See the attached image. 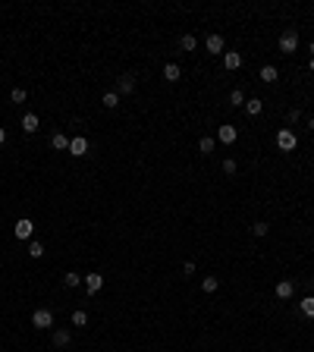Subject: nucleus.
I'll use <instances>...</instances> for the list:
<instances>
[{
  "instance_id": "obj_1",
  "label": "nucleus",
  "mask_w": 314,
  "mask_h": 352,
  "mask_svg": "<svg viewBox=\"0 0 314 352\" xmlns=\"http://www.w3.org/2000/svg\"><path fill=\"white\" fill-rule=\"evenodd\" d=\"M32 327H38V330L53 327V311L50 308H38L35 315H32Z\"/></svg>"
},
{
  "instance_id": "obj_2",
  "label": "nucleus",
  "mask_w": 314,
  "mask_h": 352,
  "mask_svg": "<svg viewBox=\"0 0 314 352\" xmlns=\"http://www.w3.org/2000/svg\"><path fill=\"white\" fill-rule=\"evenodd\" d=\"M280 50H283V54H296L298 50V32H283V35H280Z\"/></svg>"
},
{
  "instance_id": "obj_3",
  "label": "nucleus",
  "mask_w": 314,
  "mask_h": 352,
  "mask_svg": "<svg viewBox=\"0 0 314 352\" xmlns=\"http://www.w3.org/2000/svg\"><path fill=\"white\" fill-rule=\"evenodd\" d=\"M277 145H280V151H292V148L298 145L296 132H292V129H280V132H277Z\"/></svg>"
},
{
  "instance_id": "obj_4",
  "label": "nucleus",
  "mask_w": 314,
  "mask_h": 352,
  "mask_svg": "<svg viewBox=\"0 0 314 352\" xmlns=\"http://www.w3.org/2000/svg\"><path fill=\"white\" fill-rule=\"evenodd\" d=\"M13 233H16V239H32V233H35V227H32L29 217H19L16 227H13Z\"/></svg>"
},
{
  "instance_id": "obj_5",
  "label": "nucleus",
  "mask_w": 314,
  "mask_h": 352,
  "mask_svg": "<svg viewBox=\"0 0 314 352\" xmlns=\"http://www.w3.org/2000/svg\"><path fill=\"white\" fill-rule=\"evenodd\" d=\"M132 91H135V76H129V72H126V76H119L116 79V95L123 98V95H132Z\"/></svg>"
},
{
  "instance_id": "obj_6",
  "label": "nucleus",
  "mask_w": 314,
  "mask_h": 352,
  "mask_svg": "<svg viewBox=\"0 0 314 352\" xmlns=\"http://www.w3.org/2000/svg\"><path fill=\"white\" fill-rule=\"evenodd\" d=\"M69 154H72V157H82V154H88V138H85V135L69 138Z\"/></svg>"
},
{
  "instance_id": "obj_7",
  "label": "nucleus",
  "mask_w": 314,
  "mask_h": 352,
  "mask_svg": "<svg viewBox=\"0 0 314 352\" xmlns=\"http://www.w3.org/2000/svg\"><path fill=\"white\" fill-rule=\"evenodd\" d=\"M236 138H239V129H236V126H220V129H217V142L232 145Z\"/></svg>"
},
{
  "instance_id": "obj_8",
  "label": "nucleus",
  "mask_w": 314,
  "mask_h": 352,
  "mask_svg": "<svg viewBox=\"0 0 314 352\" xmlns=\"http://www.w3.org/2000/svg\"><path fill=\"white\" fill-rule=\"evenodd\" d=\"M223 66L230 72H236L239 66H242V54H239V50H226V54H223Z\"/></svg>"
},
{
  "instance_id": "obj_9",
  "label": "nucleus",
  "mask_w": 314,
  "mask_h": 352,
  "mask_svg": "<svg viewBox=\"0 0 314 352\" xmlns=\"http://www.w3.org/2000/svg\"><path fill=\"white\" fill-rule=\"evenodd\" d=\"M258 76H261V82L270 85V82H277V79H280V72H277V66H273V63H267V66H261V72H258Z\"/></svg>"
},
{
  "instance_id": "obj_10",
  "label": "nucleus",
  "mask_w": 314,
  "mask_h": 352,
  "mask_svg": "<svg viewBox=\"0 0 314 352\" xmlns=\"http://www.w3.org/2000/svg\"><path fill=\"white\" fill-rule=\"evenodd\" d=\"M208 54H226L223 50V35H208Z\"/></svg>"
},
{
  "instance_id": "obj_11",
  "label": "nucleus",
  "mask_w": 314,
  "mask_h": 352,
  "mask_svg": "<svg viewBox=\"0 0 314 352\" xmlns=\"http://www.w3.org/2000/svg\"><path fill=\"white\" fill-rule=\"evenodd\" d=\"M273 293H277V299H292V293H296V286H292L289 280H280Z\"/></svg>"
},
{
  "instance_id": "obj_12",
  "label": "nucleus",
  "mask_w": 314,
  "mask_h": 352,
  "mask_svg": "<svg viewBox=\"0 0 314 352\" xmlns=\"http://www.w3.org/2000/svg\"><path fill=\"white\" fill-rule=\"evenodd\" d=\"M164 79L166 82H179V79H182V69H179L176 63H166L164 66Z\"/></svg>"
},
{
  "instance_id": "obj_13",
  "label": "nucleus",
  "mask_w": 314,
  "mask_h": 352,
  "mask_svg": "<svg viewBox=\"0 0 314 352\" xmlns=\"http://www.w3.org/2000/svg\"><path fill=\"white\" fill-rule=\"evenodd\" d=\"M69 340H72V334H69L66 327L53 330V346H69Z\"/></svg>"
},
{
  "instance_id": "obj_14",
  "label": "nucleus",
  "mask_w": 314,
  "mask_h": 352,
  "mask_svg": "<svg viewBox=\"0 0 314 352\" xmlns=\"http://www.w3.org/2000/svg\"><path fill=\"white\" fill-rule=\"evenodd\" d=\"M261 110H264V101H261V98H251V101H245V114H248V117H258Z\"/></svg>"
},
{
  "instance_id": "obj_15",
  "label": "nucleus",
  "mask_w": 314,
  "mask_h": 352,
  "mask_svg": "<svg viewBox=\"0 0 314 352\" xmlns=\"http://www.w3.org/2000/svg\"><path fill=\"white\" fill-rule=\"evenodd\" d=\"M85 286H88V293H98V289L104 286V277L101 274H88L85 277Z\"/></svg>"
},
{
  "instance_id": "obj_16",
  "label": "nucleus",
  "mask_w": 314,
  "mask_h": 352,
  "mask_svg": "<svg viewBox=\"0 0 314 352\" xmlns=\"http://www.w3.org/2000/svg\"><path fill=\"white\" fill-rule=\"evenodd\" d=\"M22 132H29V135H32V132H38V117L35 114H25L22 117Z\"/></svg>"
},
{
  "instance_id": "obj_17",
  "label": "nucleus",
  "mask_w": 314,
  "mask_h": 352,
  "mask_svg": "<svg viewBox=\"0 0 314 352\" xmlns=\"http://www.w3.org/2000/svg\"><path fill=\"white\" fill-rule=\"evenodd\" d=\"M50 145H53V148H57V151H69V138H66L63 135V132H53V138H50Z\"/></svg>"
},
{
  "instance_id": "obj_18",
  "label": "nucleus",
  "mask_w": 314,
  "mask_h": 352,
  "mask_svg": "<svg viewBox=\"0 0 314 352\" xmlns=\"http://www.w3.org/2000/svg\"><path fill=\"white\" fill-rule=\"evenodd\" d=\"M298 308H302V315H308V318H314V296H305L302 302H298Z\"/></svg>"
},
{
  "instance_id": "obj_19",
  "label": "nucleus",
  "mask_w": 314,
  "mask_h": 352,
  "mask_svg": "<svg viewBox=\"0 0 314 352\" xmlns=\"http://www.w3.org/2000/svg\"><path fill=\"white\" fill-rule=\"evenodd\" d=\"M179 48H182V50H195L198 48V38L195 35H182V38H179Z\"/></svg>"
},
{
  "instance_id": "obj_20",
  "label": "nucleus",
  "mask_w": 314,
  "mask_h": 352,
  "mask_svg": "<svg viewBox=\"0 0 314 352\" xmlns=\"http://www.w3.org/2000/svg\"><path fill=\"white\" fill-rule=\"evenodd\" d=\"M201 289H204V293H217V289H220V280H217V277H204V280H201Z\"/></svg>"
},
{
  "instance_id": "obj_21",
  "label": "nucleus",
  "mask_w": 314,
  "mask_h": 352,
  "mask_svg": "<svg viewBox=\"0 0 314 352\" xmlns=\"http://www.w3.org/2000/svg\"><path fill=\"white\" fill-rule=\"evenodd\" d=\"M214 145H217V138H211V135H204L201 142H198V151H201V154H211L214 151Z\"/></svg>"
},
{
  "instance_id": "obj_22",
  "label": "nucleus",
  "mask_w": 314,
  "mask_h": 352,
  "mask_svg": "<svg viewBox=\"0 0 314 352\" xmlns=\"http://www.w3.org/2000/svg\"><path fill=\"white\" fill-rule=\"evenodd\" d=\"M82 280H85V277H82V274H76V270H69V274H63V283H66V286H79Z\"/></svg>"
},
{
  "instance_id": "obj_23",
  "label": "nucleus",
  "mask_w": 314,
  "mask_h": 352,
  "mask_svg": "<svg viewBox=\"0 0 314 352\" xmlns=\"http://www.w3.org/2000/svg\"><path fill=\"white\" fill-rule=\"evenodd\" d=\"M104 107H119V95H116V91H107V95H104Z\"/></svg>"
},
{
  "instance_id": "obj_24",
  "label": "nucleus",
  "mask_w": 314,
  "mask_h": 352,
  "mask_svg": "<svg viewBox=\"0 0 314 352\" xmlns=\"http://www.w3.org/2000/svg\"><path fill=\"white\" fill-rule=\"evenodd\" d=\"M29 255H32V258H44V245L32 239V242H29Z\"/></svg>"
},
{
  "instance_id": "obj_25",
  "label": "nucleus",
  "mask_w": 314,
  "mask_h": 352,
  "mask_svg": "<svg viewBox=\"0 0 314 352\" xmlns=\"http://www.w3.org/2000/svg\"><path fill=\"white\" fill-rule=\"evenodd\" d=\"M72 324H76V327H85V324H88V315H85L82 308H79V311H72Z\"/></svg>"
},
{
  "instance_id": "obj_26",
  "label": "nucleus",
  "mask_w": 314,
  "mask_h": 352,
  "mask_svg": "<svg viewBox=\"0 0 314 352\" xmlns=\"http://www.w3.org/2000/svg\"><path fill=\"white\" fill-rule=\"evenodd\" d=\"M230 104H232V107H242V104H245V95H242L239 88H232V95H230Z\"/></svg>"
},
{
  "instance_id": "obj_27",
  "label": "nucleus",
  "mask_w": 314,
  "mask_h": 352,
  "mask_svg": "<svg viewBox=\"0 0 314 352\" xmlns=\"http://www.w3.org/2000/svg\"><path fill=\"white\" fill-rule=\"evenodd\" d=\"M10 101H13V104H25V88H13Z\"/></svg>"
},
{
  "instance_id": "obj_28",
  "label": "nucleus",
  "mask_w": 314,
  "mask_h": 352,
  "mask_svg": "<svg viewBox=\"0 0 314 352\" xmlns=\"http://www.w3.org/2000/svg\"><path fill=\"white\" fill-rule=\"evenodd\" d=\"M267 230H270L267 223H255V227H251V233H255V236H267Z\"/></svg>"
},
{
  "instance_id": "obj_29",
  "label": "nucleus",
  "mask_w": 314,
  "mask_h": 352,
  "mask_svg": "<svg viewBox=\"0 0 314 352\" xmlns=\"http://www.w3.org/2000/svg\"><path fill=\"white\" fill-rule=\"evenodd\" d=\"M223 170H226V173H236V161H232V157H226V161H223Z\"/></svg>"
},
{
  "instance_id": "obj_30",
  "label": "nucleus",
  "mask_w": 314,
  "mask_h": 352,
  "mask_svg": "<svg viewBox=\"0 0 314 352\" xmlns=\"http://www.w3.org/2000/svg\"><path fill=\"white\" fill-rule=\"evenodd\" d=\"M302 119V110H289V123H298Z\"/></svg>"
},
{
  "instance_id": "obj_31",
  "label": "nucleus",
  "mask_w": 314,
  "mask_h": 352,
  "mask_svg": "<svg viewBox=\"0 0 314 352\" xmlns=\"http://www.w3.org/2000/svg\"><path fill=\"white\" fill-rule=\"evenodd\" d=\"M6 142V129H3V126H0V145H3Z\"/></svg>"
},
{
  "instance_id": "obj_32",
  "label": "nucleus",
  "mask_w": 314,
  "mask_h": 352,
  "mask_svg": "<svg viewBox=\"0 0 314 352\" xmlns=\"http://www.w3.org/2000/svg\"><path fill=\"white\" fill-rule=\"evenodd\" d=\"M308 129H314V117H311V119H308Z\"/></svg>"
},
{
  "instance_id": "obj_33",
  "label": "nucleus",
  "mask_w": 314,
  "mask_h": 352,
  "mask_svg": "<svg viewBox=\"0 0 314 352\" xmlns=\"http://www.w3.org/2000/svg\"><path fill=\"white\" fill-rule=\"evenodd\" d=\"M308 50H311V54H314V41H311V48H308Z\"/></svg>"
},
{
  "instance_id": "obj_34",
  "label": "nucleus",
  "mask_w": 314,
  "mask_h": 352,
  "mask_svg": "<svg viewBox=\"0 0 314 352\" xmlns=\"http://www.w3.org/2000/svg\"><path fill=\"white\" fill-rule=\"evenodd\" d=\"M311 72H314V60H311Z\"/></svg>"
}]
</instances>
